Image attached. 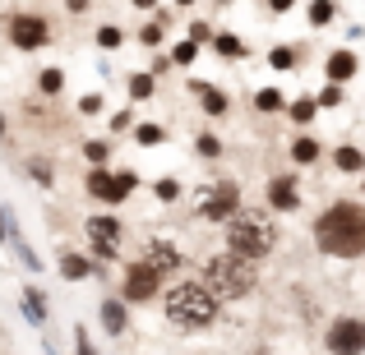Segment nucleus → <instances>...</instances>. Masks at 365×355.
I'll return each instance as SVG.
<instances>
[{
  "mask_svg": "<svg viewBox=\"0 0 365 355\" xmlns=\"http://www.w3.org/2000/svg\"><path fill=\"white\" fill-rule=\"evenodd\" d=\"M319 249L324 254H338V258H356L365 249V208L361 203H333L329 213L319 217Z\"/></svg>",
  "mask_w": 365,
  "mask_h": 355,
  "instance_id": "nucleus-1",
  "label": "nucleus"
},
{
  "mask_svg": "<svg viewBox=\"0 0 365 355\" xmlns=\"http://www.w3.org/2000/svg\"><path fill=\"white\" fill-rule=\"evenodd\" d=\"M167 319L180 332H199L217 319V295L204 282H180L176 291H167Z\"/></svg>",
  "mask_w": 365,
  "mask_h": 355,
  "instance_id": "nucleus-2",
  "label": "nucleus"
},
{
  "mask_svg": "<svg viewBox=\"0 0 365 355\" xmlns=\"http://www.w3.org/2000/svg\"><path fill=\"white\" fill-rule=\"evenodd\" d=\"M227 222V245H232V254H245V258H264L268 249L277 245V226L268 213H250V208H236L232 217H222Z\"/></svg>",
  "mask_w": 365,
  "mask_h": 355,
  "instance_id": "nucleus-3",
  "label": "nucleus"
},
{
  "mask_svg": "<svg viewBox=\"0 0 365 355\" xmlns=\"http://www.w3.org/2000/svg\"><path fill=\"white\" fill-rule=\"evenodd\" d=\"M204 286L213 295H245L255 286V258L245 254H222L204 267Z\"/></svg>",
  "mask_w": 365,
  "mask_h": 355,
  "instance_id": "nucleus-4",
  "label": "nucleus"
},
{
  "mask_svg": "<svg viewBox=\"0 0 365 355\" xmlns=\"http://www.w3.org/2000/svg\"><path fill=\"white\" fill-rule=\"evenodd\" d=\"M134 185H139V180H134L130 171H120V176H107V171H93V176H88V194H93V198H107V203H120V198L130 194Z\"/></svg>",
  "mask_w": 365,
  "mask_h": 355,
  "instance_id": "nucleus-5",
  "label": "nucleus"
},
{
  "mask_svg": "<svg viewBox=\"0 0 365 355\" xmlns=\"http://www.w3.org/2000/svg\"><path fill=\"white\" fill-rule=\"evenodd\" d=\"M236 208H241V194H236V185H217V189H204L199 217H208V222H222V217H232Z\"/></svg>",
  "mask_w": 365,
  "mask_h": 355,
  "instance_id": "nucleus-6",
  "label": "nucleus"
},
{
  "mask_svg": "<svg viewBox=\"0 0 365 355\" xmlns=\"http://www.w3.org/2000/svg\"><path fill=\"white\" fill-rule=\"evenodd\" d=\"M46 18H37V14H19L14 23H9V42L19 46V51H33V46H46Z\"/></svg>",
  "mask_w": 365,
  "mask_h": 355,
  "instance_id": "nucleus-7",
  "label": "nucleus"
},
{
  "mask_svg": "<svg viewBox=\"0 0 365 355\" xmlns=\"http://www.w3.org/2000/svg\"><path fill=\"white\" fill-rule=\"evenodd\" d=\"M153 291H158V272H153L148 263H134L130 272H125L120 295H125L130 304H139V300H153Z\"/></svg>",
  "mask_w": 365,
  "mask_h": 355,
  "instance_id": "nucleus-8",
  "label": "nucleus"
},
{
  "mask_svg": "<svg viewBox=\"0 0 365 355\" xmlns=\"http://www.w3.org/2000/svg\"><path fill=\"white\" fill-rule=\"evenodd\" d=\"M329 346H333V351H365V323H361V319H342V323H333Z\"/></svg>",
  "mask_w": 365,
  "mask_h": 355,
  "instance_id": "nucleus-9",
  "label": "nucleus"
},
{
  "mask_svg": "<svg viewBox=\"0 0 365 355\" xmlns=\"http://www.w3.org/2000/svg\"><path fill=\"white\" fill-rule=\"evenodd\" d=\"M268 203L277 208V213H296L301 208V189H296L292 176H273L268 180Z\"/></svg>",
  "mask_w": 365,
  "mask_h": 355,
  "instance_id": "nucleus-10",
  "label": "nucleus"
},
{
  "mask_svg": "<svg viewBox=\"0 0 365 355\" xmlns=\"http://www.w3.org/2000/svg\"><path fill=\"white\" fill-rule=\"evenodd\" d=\"M143 263H148L158 277L162 272H176V267H180V249L171 245V240H153V245L143 249Z\"/></svg>",
  "mask_w": 365,
  "mask_h": 355,
  "instance_id": "nucleus-11",
  "label": "nucleus"
},
{
  "mask_svg": "<svg viewBox=\"0 0 365 355\" xmlns=\"http://www.w3.org/2000/svg\"><path fill=\"white\" fill-rule=\"evenodd\" d=\"M324 74H329L333 83H347L351 74H356V55H351V51H333L329 65H324Z\"/></svg>",
  "mask_w": 365,
  "mask_h": 355,
  "instance_id": "nucleus-12",
  "label": "nucleus"
},
{
  "mask_svg": "<svg viewBox=\"0 0 365 355\" xmlns=\"http://www.w3.org/2000/svg\"><path fill=\"white\" fill-rule=\"evenodd\" d=\"M102 328H107L111 337H120V332H125V304L120 300H102Z\"/></svg>",
  "mask_w": 365,
  "mask_h": 355,
  "instance_id": "nucleus-13",
  "label": "nucleus"
},
{
  "mask_svg": "<svg viewBox=\"0 0 365 355\" xmlns=\"http://www.w3.org/2000/svg\"><path fill=\"white\" fill-rule=\"evenodd\" d=\"M195 92H199V102H204L208 116H222V111H227V97H222L217 88H208V83H195Z\"/></svg>",
  "mask_w": 365,
  "mask_h": 355,
  "instance_id": "nucleus-14",
  "label": "nucleus"
},
{
  "mask_svg": "<svg viewBox=\"0 0 365 355\" xmlns=\"http://www.w3.org/2000/svg\"><path fill=\"white\" fill-rule=\"evenodd\" d=\"M88 235H93V240H111V245H116L120 222H116V217H93V222H88Z\"/></svg>",
  "mask_w": 365,
  "mask_h": 355,
  "instance_id": "nucleus-15",
  "label": "nucleus"
},
{
  "mask_svg": "<svg viewBox=\"0 0 365 355\" xmlns=\"http://www.w3.org/2000/svg\"><path fill=\"white\" fill-rule=\"evenodd\" d=\"M333 161H338V171H347V176H356V171L365 166L361 148H338V152H333Z\"/></svg>",
  "mask_w": 365,
  "mask_h": 355,
  "instance_id": "nucleus-16",
  "label": "nucleus"
},
{
  "mask_svg": "<svg viewBox=\"0 0 365 355\" xmlns=\"http://www.w3.org/2000/svg\"><path fill=\"white\" fill-rule=\"evenodd\" d=\"M333 14H338V5H333V0H314V5H310V23L314 28L333 23Z\"/></svg>",
  "mask_w": 365,
  "mask_h": 355,
  "instance_id": "nucleus-17",
  "label": "nucleus"
},
{
  "mask_svg": "<svg viewBox=\"0 0 365 355\" xmlns=\"http://www.w3.org/2000/svg\"><path fill=\"white\" fill-rule=\"evenodd\" d=\"M255 107L259 111H282V92H277V88H259L255 92Z\"/></svg>",
  "mask_w": 365,
  "mask_h": 355,
  "instance_id": "nucleus-18",
  "label": "nucleus"
},
{
  "mask_svg": "<svg viewBox=\"0 0 365 355\" xmlns=\"http://www.w3.org/2000/svg\"><path fill=\"white\" fill-rule=\"evenodd\" d=\"M61 272L65 277H88V258H83V254H65L61 258Z\"/></svg>",
  "mask_w": 365,
  "mask_h": 355,
  "instance_id": "nucleus-19",
  "label": "nucleus"
},
{
  "mask_svg": "<svg viewBox=\"0 0 365 355\" xmlns=\"http://www.w3.org/2000/svg\"><path fill=\"white\" fill-rule=\"evenodd\" d=\"M130 97H134V102L153 97V74H134V79H130Z\"/></svg>",
  "mask_w": 365,
  "mask_h": 355,
  "instance_id": "nucleus-20",
  "label": "nucleus"
},
{
  "mask_svg": "<svg viewBox=\"0 0 365 355\" xmlns=\"http://www.w3.org/2000/svg\"><path fill=\"white\" fill-rule=\"evenodd\" d=\"M292 157L296 161H314V157H319V143H314V139H296L292 143Z\"/></svg>",
  "mask_w": 365,
  "mask_h": 355,
  "instance_id": "nucleus-21",
  "label": "nucleus"
},
{
  "mask_svg": "<svg viewBox=\"0 0 365 355\" xmlns=\"http://www.w3.org/2000/svg\"><path fill=\"white\" fill-rule=\"evenodd\" d=\"M268 65H273V70H292V65H296V51H292V46H273Z\"/></svg>",
  "mask_w": 365,
  "mask_h": 355,
  "instance_id": "nucleus-22",
  "label": "nucleus"
},
{
  "mask_svg": "<svg viewBox=\"0 0 365 355\" xmlns=\"http://www.w3.org/2000/svg\"><path fill=\"white\" fill-rule=\"evenodd\" d=\"M61 83H65V74L61 70H42V79H37V88L51 97V92H61Z\"/></svg>",
  "mask_w": 365,
  "mask_h": 355,
  "instance_id": "nucleus-23",
  "label": "nucleus"
},
{
  "mask_svg": "<svg viewBox=\"0 0 365 355\" xmlns=\"http://www.w3.org/2000/svg\"><path fill=\"white\" fill-rule=\"evenodd\" d=\"M24 314H28V319L37 323V328H42V323H46V304L37 300V295H24Z\"/></svg>",
  "mask_w": 365,
  "mask_h": 355,
  "instance_id": "nucleus-24",
  "label": "nucleus"
},
{
  "mask_svg": "<svg viewBox=\"0 0 365 355\" xmlns=\"http://www.w3.org/2000/svg\"><path fill=\"white\" fill-rule=\"evenodd\" d=\"M83 152H88V161H107L111 157V143L107 139H88V148H83Z\"/></svg>",
  "mask_w": 365,
  "mask_h": 355,
  "instance_id": "nucleus-25",
  "label": "nucleus"
},
{
  "mask_svg": "<svg viewBox=\"0 0 365 355\" xmlns=\"http://www.w3.org/2000/svg\"><path fill=\"white\" fill-rule=\"evenodd\" d=\"M217 152H222L217 134H199V157H217Z\"/></svg>",
  "mask_w": 365,
  "mask_h": 355,
  "instance_id": "nucleus-26",
  "label": "nucleus"
},
{
  "mask_svg": "<svg viewBox=\"0 0 365 355\" xmlns=\"http://www.w3.org/2000/svg\"><path fill=\"white\" fill-rule=\"evenodd\" d=\"M195 51H199V42H180L176 51H171V60H176V65H190V60H195Z\"/></svg>",
  "mask_w": 365,
  "mask_h": 355,
  "instance_id": "nucleus-27",
  "label": "nucleus"
},
{
  "mask_svg": "<svg viewBox=\"0 0 365 355\" xmlns=\"http://www.w3.org/2000/svg\"><path fill=\"white\" fill-rule=\"evenodd\" d=\"M338 102H342L338 83H324V92H319V102H314V107H338Z\"/></svg>",
  "mask_w": 365,
  "mask_h": 355,
  "instance_id": "nucleus-28",
  "label": "nucleus"
},
{
  "mask_svg": "<svg viewBox=\"0 0 365 355\" xmlns=\"http://www.w3.org/2000/svg\"><path fill=\"white\" fill-rule=\"evenodd\" d=\"M102 107H107V102H102V92H88V97L79 102V111H83V116H98Z\"/></svg>",
  "mask_w": 365,
  "mask_h": 355,
  "instance_id": "nucleus-29",
  "label": "nucleus"
},
{
  "mask_svg": "<svg viewBox=\"0 0 365 355\" xmlns=\"http://www.w3.org/2000/svg\"><path fill=\"white\" fill-rule=\"evenodd\" d=\"M134 134H139V143H148V148H153V143H162V129H158V124H139Z\"/></svg>",
  "mask_w": 365,
  "mask_h": 355,
  "instance_id": "nucleus-30",
  "label": "nucleus"
},
{
  "mask_svg": "<svg viewBox=\"0 0 365 355\" xmlns=\"http://www.w3.org/2000/svg\"><path fill=\"white\" fill-rule=\"evenodd\" d=\"M217 51L222 55H245V46L236 42V37H217Z\"/></svg>",
  "mask_w": 365,
  "mask_h": 355,
  "instance_id": "nucleus-31",
  "label": "nucleus"
},
{
  "mask_svg": "<svg viewBox=\"0 0 365 355\" xmlns=\"http://www.w3.org/2000/svg\"><path fill=\"white\" fill-rule=\"evenodd\" d=\"M176 194H180V185H176V180H158V198H162V203H171Z\"/></svg>",
  "mask_w": 365,
  "mask_h": 355,
  "instance_id": "nucleus-32",
  "label": "nucleus"
},
{
  "mask_svg": "<svg viewBox=\"0 0 365 355\" xmlns=\"http://www.w3.org/2000/svg\"><path fill=\"white\" fill-rule=\"evenodd\" d=\"M98 46H120V28H98Z\"/></svg>",
  "mask_w": 365,
  "mask_h": 355,
  "instance_id": "nucleus-33",
  "label": "nucleus"
},
{
  "mask_svg": "<svg viewBox=\"0 0 365 355\" xmlns=\"http://www.w3.org/2000/svg\"><path fill=\"white\" fill-rule=\"evenodd\" d=\"M310 116H314V102H310V97H305V102H296V107H292V120H301V124H305Z\"/></svg>",
  "mask_w": 365,
  "mask_h": 355,
  "instance_id": "nucleus-34",
  "label": "nucleus"
},
{
  "mask_svg": "<svg viewBox=\"0 0 365 355\" xmlns=\"http://www.w3.org/2000/svg\"><path fill=\"white\" fill-rule=\"evenodd\" d=\"M139 37H143V46H158V42H162V28H158V23H148Z\"/></svg>",
  "mask_w": 365,
  "mask_h": 355,
  "instance_id": "nucleus-35",
  "label": "nucleus"
},
{
  "mask_svg": "<svg viewBox=\"0 0 365 355\" xmlns=\"http://www.w3.org/2000/svg\"><path fill=\"white\" fill-rule=\"evenodd\" d=\"M33 176H37V185H51V166L46 161H33Z\"/></svg>",
  "mask_w": 365,
  "mask_h": 355,
  "instance_id": "nucleus-36",
  "label": "nucleus"
},
{
  "mask_svg": "<svg viewBox=\"0 0 365 355\" xmlns=\"http://www.w3.org/2000/svg\"><path fill=\"white\" fill-rule=\"evenodd\" d=\"M208 37H213V33H208L204 23H195V28H190V42H208Z\"/></svg>",
  "mask_w": 365,
  "mask_h": 355,
  "instance_id": "nucleus-37",
  "label": "nucleus"
},
{
  "mask_svg": "<svg viewBox=\"0 0 365 355\" xmlns=\"http://www.w3.org/2000/svg\"><path fill=\"white\" fill-rule=\"evenodd\" d=\"M65 5H70L74 14H79V9H88V0H65Z\"/></svg>",
  "mask_w": 365,
  "mask_h": 355,
  "instance_id": "nucleus-38",
  "label": "nucleus"
},
{
  "mask_svg": "<svg viewBox=\"0 0 365 355\" xmlns=\"http://www.w3.org/2000/svg\"><path fill=\"white\" fill-rule=\"evenodd\" d=\"M268 5H273L277 14H282V9H292V0H268Z\"/></svg>",
  "mask_w": 365,
  "mask_h": 355,
  "instance_id": "nucleus-39",
  "label": "nucleus"
},
{
  "mask_svg": "<svg viewBox=\"0 0 365 355\" xmlns=\"http://www.w3.org/2000/svg\"><path fill=\"white\" fill-rule=\"evenodd\" d=\"M134 5H139V9H153V5H158V0H134Z\"/></svg>",
  "mask_w": 365,
  "mask_h": 355,
  "instance_id": "nucleus-40",
  "label": "nucleus"
},
{
  "mask_svg": "<svg viewBox=\"0 0 365 355\" xmlns=\"http://www.w3.org/2000/svg\"><path fill=\"white\" fill-rule=\"evenodd\" d=\"M180 5H195V0H180Z\"/></svg>",
  "mask_w": 365,
  "mask_h": 355,
  "instance_id": "nucleus-41",
  "label": "nucleus"
},
{
  "mask_svg": "<svg viewBox=\"0 0 365 355\" xmlns=\"http://www.w3.org/2000/svg\"><path fill=\"white\" fill-rule=\"evenodd\" d=\"M0 134H5V120H0Z\"/></svg>",
  "mask_w": 365,
  "mask_h": 355,
  "instance_id": "nucleus-42",
  "label": "nucleus"
}]
</instances>
